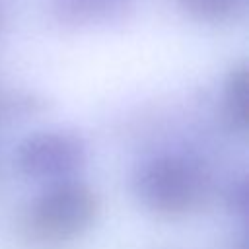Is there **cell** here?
Here are the masks:
<instances>
[{
    "mask_svg": "<svg viewBox=\"0 0 249 249\" xmlns=\"http://www.w3.org/2000/svg\"><path fill=\"white\" fill-rule=\"evenodd\" d=\"M99 216V196L82 179L49 183L18 216V235L29 249H64L89 231Z\"/></svg>",
    "mask_w": 249,
    "mask_h": 249,
    "instance_id": "obj_1",
    "label": "cell"
},
{
    "mask_svg": "<svg viewBox=\"0 0 249 249\" xmlns=\"http://www.w3.org/2000/svg\"><path fill=\"white\" fill-rule=\"evenodd\" d=\"M132 191L150 214L163 220H181L208 202L212 179L198 160L165 152L144 160L136 167Z\"/></svg>",
    "mask_w": 249,
    "mask_h": 249,
    "instance_id": "obj_2",
    "label": "cell"
},
{
    "mask_svg": "<svg viewBox=\"0 0 249 249\" xmlns=\"http://www.w3.org/2000/svg\"><path fill=\"white\" fill-rule=\"evenodd\" d=\"M88 161L84 136L70 128H45L19 140L14 150L16 169L37 181L74 177Z\"/></svg>",
    "mask_w": 249,
    "mask_h": 249,
    "instance_id": "obj_3",
    "label": "cell"
},
{
    "mask_svg": "<svg viewBox=\"0 0 249 249\" xmlns=\"http://www.w3.org/2000/svg\"><path fill=\"white\" fill-rule=\"evenodd\" d=\"M132 8V0H49L51 18L68 29L121 23Z\"/></svg>",
    "mask_w": 249,
    "mask_h": 249,
    "instance_id": "obj_4",
    "label": "cell"
},
{
    "mask_svg": "<svg viewBox=\"0 0 249 249\" xmlns=\"http://www.w3.org/2000/svg\"><path fill=\"white\" fill-rule=\"evenodd\" d=\"M247 86L249 66L245 60L235 62L222 82V115L228 126L239 134H247L249 113H247Z\"/></svg>",
    "mask_w": 249,
    "mask_h": 249,
    "instance_id": "obj_5",
    "label": "cell"
},
{
    "mask_svg": "<svg viewBox=\"0 0 249 249\" xmlns=\"http://www.w3.org/2000/svg\"><path fill=\"white\" fill-rule=\"evenodd\" d=\"M51 101L29 89H8L0 88V124L23 121L49 111Z\"/></svg>",
    "mask_w": 249,
    "mask_h": 249,
    "instance_id": "obj_6",
    "label": "cell"
},
{
    "mask_svg": "<svg viewBox=\"0 0 249 249\" xmlns=\"http://www.w3.org/2000/svg\"><path fill=\"white\" fill-rule=\"evenodd\" d=\"M193 19L202 23H228L239 19L247 10V0H175Z\"/></svg>",
    "mask_w": 249,
    "mask_h": 249,
    "instance_id": "obj_7",
    "label": "cell"
},
{
    "mask_svg": "<svg viewBox=\"0 0 249 249\" xmlns=\"http://www.w3.org/2000/svg\"><path fill=\"white\" fill-rule=\"evenodd\" d=\"M247 175L241 173L239 177H233L230 181V185L224 191V204L228 208V212L235 218L245 220L247 216Z\"/></svg>",
    "mask_w": 249,
    "mask_h": 249,
    "instance_id": "obj_8",
    "label": "cell"
},
{
    "mask_svg": "<svg viewBox=\"0 0 249 249\" xmlns=\"http://www.w3.org/2000/svg\"><path fill=\"white\" fill-rule=\"evenodd\" d=\"M231 249H247V243H245V237H241V239H237V243H233V245H231Z\"/></svg>",
    "mask_w": 249,
    "mask_h": 249,
    "instance_id": "obj_9",
    "label": "cell"
},
{
    "mask_svg": "<svg viewBox=\"0 0 249 249\" xmlns=\"http://www.w3.org/2000/svg\"><path fill=\"white\" fill-rule=\"evenodd\" d=\"M0 25H2V6H0Z\"/></svg>",
    "mask_w": 249,
    "mask_h": 249,
    "instance_id": "obj_10",
    "label": "cell"
}]
</instances>
